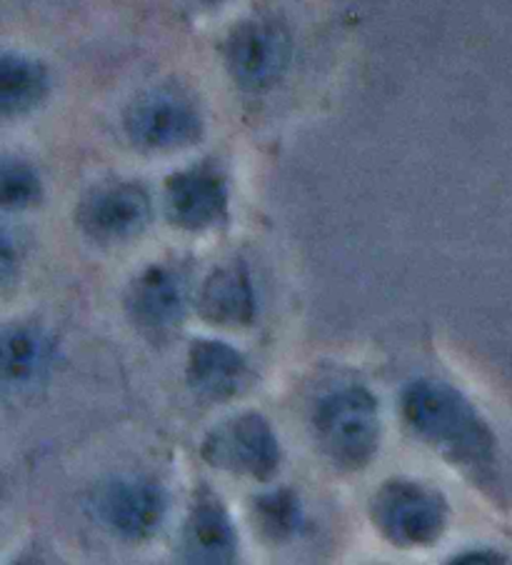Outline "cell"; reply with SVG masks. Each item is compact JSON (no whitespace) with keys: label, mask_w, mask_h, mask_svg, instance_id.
<instances>
[{"label":"cell","mask_w":512,"mask_h":565,"mask_svg":"<svg viewBox=\"0 0 512 565\" xmlns=\"http://www.w3.org/2000/svg\"><path fill=\"white\" fill-rule=\"evenodd\" d=\"M370 515L387 543L397 548H428L448 529L450 508L433 488L393 478L375 491Z\"/></svg>","instance_id":"obj_3"},{"label":"cell","mask_w":512,"mask_h":565,"mask_svg":"<svg viewBox=\"0 0 512 565\" xmlns=\"http://www.w3.org/2000/svg\"><path fill=\"white\" fill-rule=\"evenodd\" d=\"M49 90L51 75L41 61L15 53L0 58V110L6 118L31 113L41 106Z\"/></svg>","instance_id":"obj_15"},{"label":"cell","mask_w":512,"mask_h":565,"mask_svg":"<svg viewBox=\"0 0 512 565\" xmlns=\"http://www.w3.org/2000/svg\"><path fill=\"white\" fill-rule=\"evenodd\" d=\"M500 553H490V551H476V553H462V555H455L452 563H502Z\"/></svg>","instance_id":"obj_18"},{"label":"cell","mask_w":512,"mask_h":565,"mask_svg":"<svg viewBox=\"0 0 512 565\" xmlns=\"http://www.w3.org/2000/svg\"><path fill=\"white\" fill-rule=\"evenodd\" d=\"M81 231L98 243L130 241L148 228L153 205L138 183H106L93 188L78 205Z\"/></svg>","instance_id":"obj_8"},{"label":"cell","mask_w":512,"mask_h":565,"mask_svg":"<svg viewBox=\"0 0 512 565\" xmlns=\"http://www.w3.org/2000/svg\"><path fill=\"white\" fill-rule=\"evenodd\" d=\"M168 221L183 231H207L227 218V183L213 166H193L166 183Z\"/></svg>","instance_id":"obj_10"},{"label":"cell","mask_w":512,"mask_h":565,"mask_svg":"<svg viewBox=\"0 0 512 565\" xmlns=\"http://www.w3.org/2000/svg\"><path fill=\"white\" fill-rule=\"evenodd\" d=\"M188 282L175 268L150 266L130 282L126 313L148 338H166L183 323Z\"/></svg>","instance_id":"obj_9"},{"label":"cell","mask_w":512,"mask_h":565,"mask_svg":"<svg viewBox=\"0 0 512 565\" xmlns=\"http://www.w3.org/2000/svg\"><path fill=\"white\" fill-rule=\"evenodd\" d=\"M320 450L340 470H363L381 446V408L363 385L328 393L312 416Z\"/></svg>","instance_id":"obj_2"},{"label":"cell","mask_w":512,"mask_h":565,"mask_svg":"<svg viewBox=\"0 0 512 565\" xmlns=\"http://www.w3.org/2000/svg\"><path fill=\"white\" fill-rule=\"evenodd\" d=\"M13 248H11V238H3V260H0V266H3V278L11 280V273H13Z\"/></svg>","instance_id":"obj_19"},{"label":"cell","mask_w":512,"mask_h":565,"mask_svg":"<svg viewBox=\"0 0 512 565\" xmlns=\"http://www.w3.org/2000/svg\"><path fill=\"white\" fill-rule=\"evenodd\" d=\"M96 515L128 541H148L166 521L168 495L150 478H113L98 488Z\"/></svg>","instance_id":"obj_7"},{"label":"cell","mask_w":512,"mask_h":565,"mask_svg":"<svg viewBox=\"0 0 512 565\" xmlns=\"http://www.w3.org/2000/svg\"><path fill=\"white\" fill-rule=\"evenodd\" d=\"M225 65L243 90L263 93L286 75L292 58L290 31L275 18H248L225 38Z\"/></svg>","instance_id":"obj_5"},{"label":"cell","mask_w":512,"mask_h":565,"mask_svg":"<svg viewBox=\"0 0 512 565\" xmlns=\"http://www.w3.org/2000/svg\"><path fill=\"white\" fill-rule=\"evenodd\" d=\"M401 408L415 436L452 466L486 473L495 460V436L486 418L450 385L415 381L405 388Z\"/></svg>","instance_id":"obj_1"},{"label":"cell","mask_w":512,"mask_h":565,"mask_svg":"<svg viewBox=\"0 0 512 565\" xmlns=\"http://www.w3.org/2000/svg\"><path fill=\"white\" fill-rule=\"evenodd\" d=\"M198 310L205 323L217 328H248L255 323L258 300L243 260L225 263L205 278L198 298Z\"/></svg>","instance_id":"obj_12"},{"label":"cell","mask_w":512,"mask_h":565,"mask_svg":"<svg viewBox=\"0 0 512 565\" xmlns=\"http://www.w3.org/2000/svg\"><path fill=\"white\" fill-rule=\"evenodd\" d=\"M207 466L233 476L270 480L280 468V443L260 413H241L207 433L203 443Z\"/></svg>","instance_id":"obj_6"},{"label":"cell","mask_w":512,"mask_h":565,"mask_svg":"<svg viewBox=\"0 0 512 565\" xmlns=\"http://www.w3.org/2000/svg\"><path fill=\"white\" fill-rule=\"evenodd\" d=\"M255 518H258L260 531L270 541H288L300 529L302 508L298 495L292 491H275L268 495H258V501H255Z\"/></svg>","instance_id":"obj_16"},{"label":"cell","mask_w":512,"mask_h":565,"mask_svg":"<svg viewBox=\"0 0 512 565\" xmlns=\"http://www.w3.org/2000/svg\"><path fill=\"white\" fill-rule=\"evenodd\" d=\"M238 555V535L225 505L213 493L195 498L183 531V558L188 563L221 565L233 563Z\"/></svg>","instance_id":"obj_13"},{"label":"cell","mask_w":512,"mask_h":565,"mask_svg":"<svg viewBox=\"0 0 512 565\" xmlns=\"http://www.w3.org/2000/svg\"><path fill=\"white\" fill-rule=\"evenodd\" d=\"M185 379L205 401H233L248 388L253 371L245 355L223 341H195L188 351Z\"/></svg>","instance_id":"obj_11"},{"label":"cell","mask_w":512,"mask_h":565,"mask_svg":"<svg viewBox=\"0 0 512 565\" xmlns=\"http://www.w3.org/2000/svg\"><path fill=\"white\" fill-rule=\"evenodd\" d=\"M53 361V343L41 328L15 323L3 331L0 371L8 385H25L41 379Z\"/></svg>","instance_id":"obj_14"},{"label":"cell","mask_w":512,"mask_h":565,"mask_svg":"<svg viewBox=\"0 0 512 565\" xmlns=\"http://www.w3.org/2000/svg\"><path fill=\"white\" fill-rule=\"evenodd\" d=\"M43 198L41 178L23 160L6 158L0 168V201L8 211L31 209Z\"/></svg>","instance_id":"obj_17"},{"label":"cell","mask_w":512,"mask_h":565,"mask_svg":"<svg viewBox=\"0 0 512 565\" xmlns=\"http://www.w3.org/2000/svg\"><path fill=\"white\" fill-rule=\"evenodd\" d=\"M203 113L178 86H156L130 103L126 134L130 143L148 153L191 148L203 138Z\"/></svg>","instance_id":"obj_4"}]
</instances>
